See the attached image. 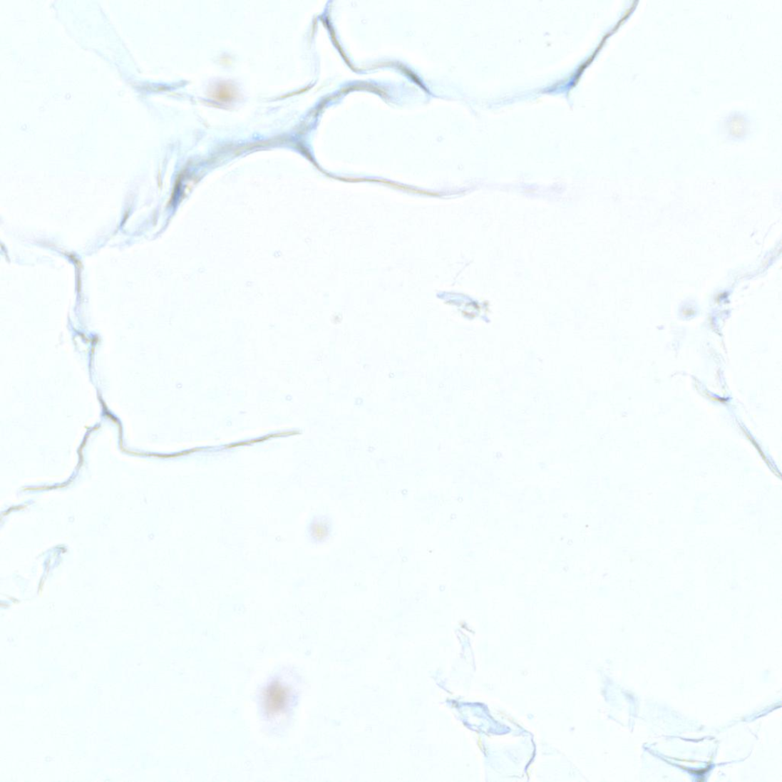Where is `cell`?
<instances>
[{"instance_id": "6da1fadb", "label": "cell", "mask_w": 782, "mask_h": 782, "mask_svg": "<svg viewBox=\"0 0 782 782\" xmlns=\"http://www.w3.org/2000/svg\"><path fill=\"white\" fill-rule=\"evenodd\" d=\"M290 700V692L279 682L270 685L264 694L265 709L267 714H278L287 709Z\"/></svg>"}]
</instances>
